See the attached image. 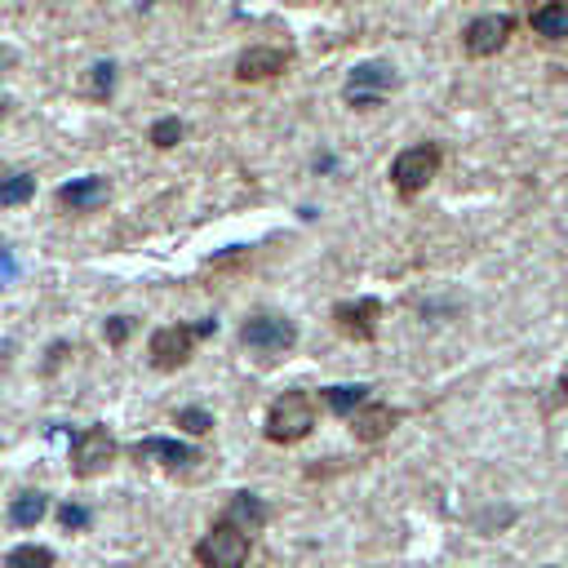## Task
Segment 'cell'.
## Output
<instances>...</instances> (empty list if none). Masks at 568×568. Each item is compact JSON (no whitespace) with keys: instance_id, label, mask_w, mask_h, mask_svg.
<instances>
[{"instance_id":"14","label":"cell","mask_w":568,"mask_h":568,"mask_svg":"<svg viewBox=\"0 0 568 568\" xmlns=\"http://www.w3.org/2000/svg\"><path fill=\"white\" fill-rule=\"evenodd\" d=\"M222 524H231V528H240L248 537V532H257L266 524V501L257 493H231V501L222 510Z\"/></svg>"},{"instance_id":"1","label":"cell","mask_w":568,"mask_h":568,"mask_svg":"<svg viewBox=\"0 0 568 568\" xmlns=\"http://www.w3.org/2000/svg\"><path fill=\"white\" fill-rule=\"evenodd\" d=\"M311 426H315V404H311V395H306V390H284L280 399H271L262 430H266L271 444H297V439L311 435Z\"/></svg>"},{"instance_id":"8","label":"cell","mask_w":568,"mask_h":568,"mask_svg":"<svg viewBox=\"0 0 568 568\" xmlns=\"http://www.w3.org/2000/svg\"><path fill=\"white\" fill-rule=\"evenodd\" d=\"M510 31H515L510 13H479V18L466 22V31H462V49H466L470 58H493L497 49H506Z\"/></svg>"},{"instance_id":"11","label":"cell","mask_w":568,"mask_h":568,"mask_svg":"<svg viewBox=\"0 0 568 568\" xmlns=\"http://www.w3.org/2000/svg\"><path fill=\"white\" fill-rule=\"evenodd\" d=\"M288 67V49H275V44H248L240 58H235V80L244 84H257V80H271Z\"/></svg>"},{"instance_id":"10","label":"cell","mask_w":568,"mask_h":568,"mask_svg":"<svg viewBox=\"0 0 568 568\" xmlns=\"http://www.w3.org/2000/svg\"><path fill=\"white\" fill-rule=\"evenodd\" d=\"M129 453H133V462H151V466H164V470H191L195 462H204L200 448L178 444V439H164V435H146V439H138Z\"/></svg>"},{"instance_id":"19","label":"cell","mask_w":568,"mask_h":568,"mask_svg":"<svg viewBox=\"0 0 568 568\" xmlns=\"http://www.w3.org/2000/svg\"><path fill=\"white\" fill-rule=\"evenodd\" d=\"M115 75H120V71H115V62H111V58L93 62V67H89V80H84V93H89L93 102H106V98H111V89H115Z\"/></svg>"},{"instance_id":"21","label":"cell","mask_w":568,"mask_h":568,"mask_svg":"<svg viewBox=\"0 0 568 568\" xmlns=\"http://www.w3.org/2000/svg\"><path fill=\"white\" fill-rule=\"evenodd\" d=\"M173 426L186 430V435H209L213 430V413L209 408H178L173 413Z\"/></svg>"},{"instance_id":"13","label":"cell","mask_w":568,"mask_h":568,"mask_svg":"<svg viewBox=\"0 0 568 568\" xmlns=\"http://www.w3.org/2000/svg\"><path fill=\"white\" fill-rule=\"evenodd\" d=\"M346 422H351V435H355L359 444H377V439H386V435L395 430L399 413H395L390 404H373V399H368V404H359Z\"/></svg>"},{"instance_id":"15","label":"cell","mask_w":568,"mask_h":568,"mask_svg":"<svg viewBox=\"0 0 568 568\" xmlns=\"http://www.w3.org/2000/svg\"><path fill=\"white\" fill-rule=\"evenodd\" d=\"M528 27L541 40H568V0H546L528 13Z\"/></svg>"},{"instance_id":"24","label":"cell","mask_w":568,"mask_h":568,"mask_svg":"<svg viewBox=\"0 0 568 568\" xmlns=\"http://www.w3.org/2000/svg\"><path fill=\"white\" fill-rule=\"evenodd\" d=\"M58 519H62V528H89V510L84 506H75V501H67V506H58Z\"/></svg>"},{"instance_id":"25","label":"cell","mask_w":568,"mask_h":568,"mask_svg":"<svg viewBox=\"0 0 568 568\" xmlns=\"http://www.w3.org/2000/svg\"><path fill=\"white\" fill-rule=\"evenodd\" d=\"M62 355H67V342H53V346H49V359H44V373H53V368L62 364Z\"/></svg>"},{"instance_id":"5","label":"cell","mask_w":568,"mask_h":568,"mask_svg":"<svg viewBox=\"0 0 568 568\" xmlns=\"http://www.w3.org/2000/svg\"><path fill=\"white\" fill-rule=\"evenodd\" d=\"M115 453H120L115 435L106 426H89V430H80L71 439V475L75 479H93L115 462Z\"/></svg>"},{"instance_id":"6","label":"cell","mask_w":568,"mask_h":568,"mask_svg":"<svg viewBox=\"0 0 568 568\" xmlns=\"http://www.w3.org/2000/svg\"><path fill=\"white\" fill-rule=\"evenodd\" d=\"M204 337V328L195 324H164V328H155L151 333V368H160V373H173V368H182L191 355H195V342Z\"/></svg>"},{"instance_id":"20","label":"cell","mask_w":568,"mask_h":568,"mask_svg":"<svg viewBox=\"0 0 568 568\" xmlns=\"http://www.w3.org/2000/svg\"><path fill=\"white\" fill-rule=\"evenodd\" d=\"M4 568H53V550L49 546H18L4 555Z\"/></svg>"},{"instance_id":"23","label":"cell","mask_w":568,"mask_h":568,"mask_svg":"<svg viewBox=\"0 0 568 568\" xmlns=\"http://www.w3.org/2000/svg\"><path fill=\"white\" fill-rule=\"evenodd\" d=\"M129 333H133V315H111V320L102 324V337H106L111 346H124Z\"/></svg>"},{"instance_id":"3","label":"cell","mask_w":568,"mask_h":568,"mask_svg":"<svg viewBox=\"0 0 568 568\" xmlns=\"http://www.w3.org/2000/svg\"><path fill=\"white\" fill-rule=\"evenodd\" d=\"M195 564L200 568H244L248 564V537L231 524H213L200 541H195Z\"/></svg>"},{"instance_id":"4","label":"cell","mask_w":568,"mask_h":568,"mask_svg":"<svg viewBox=\"0 0 568 568\" xmlns=\"http://www.w3.org/2000/svg\"><path fill=\"white\" fill-rule=\"evenodd\" d=\"M240 342L257 355H284V351L297 346V324L288 315H266L262 311V315H248L240 324Z\"/></svg>"},{"instance_id":"16","label":"cell","mask_w":568,"mask_h":568,"mask_svg":"<svg viewBox=\"0 0 568 568\" xmlns=\"http://www.w3.org/2000/svg\"><path fill=\"white\" fill-rule=\"evenodd\" d=\"M44 510H49V497H44L40 488H22V493L9 501V524H13V528H36V524L44 519Z\"/></svg>"},{"instance_id":"27","label":"cell","mask_w":568,"mask_h":568,"mask_svg":"<svg viewBox=\"0 0 568 568\" xmlns=\"http://www.w3.org/2000/svg\"><path fill=\"white\" fill-rule=\"evenodd\" d=\"M4 111H9V98H0V120H4Z\"/></svg>"},{"instance_id":"2","label":"cell","mask_w":568,"mask_h":568,"mask_svg":"<svg viewBox=\"0 0 568 568\" xmlns=\"http://www.w3.org/2000/svg\"><path fill=\"white\" fill-rule=\"evenodd\" d=\"M439 173V146L435 142H413V146H404L395 160H390V186L404 195V200H413L417 191H426V182Z\"/></svg>"},{"instance_id":"7","label":"cell","mask_w":568,"mask_h":568,"mask_svg":"<svg viewBox=\"0 0 568 568\" xmlns=\"http://www.w3.org/2000/svg\"><path fill=\"white\" fill-rule=\"evenodd\" d=\"M390 89H395V67H390V62H359V67L346 75L342 98H346L351 106L368 111V106H377Z\"/></svg>"},{"instance_id":"26","label":"cell","mask_w":568,"mask_h":568,"mask_svg":"<svg viewBox=\"0 0 568 568\" xmlns=\"http://www.w3.org/2000/svg\"><path fill=\"white\" fill-rule=\"evenodd\" d=\"M13 62H18V58H13V53H9V49H0V75H4V71H9V67H13Z\"/></svg>"},{"instance_id":"18","label":"cell","mask_w":568,"mask_h":568,"mask_svg":"<svg viewBox=\"0 0 568 568\" xmlns=\"http://www.w3.org/2000/svg\"><path fill=\"white\" fill-rule=\"evenodd\" d=\"M31 195H36V178H31V173H22V169L0 173V209H18V204H27Z\"/></svg>"},{"instance_id":"22","label":"cell","mask_w":568,"mask_h":568,"mask_svg":"<svg viewBox=\"0 0 568 568\" xmlns=\"http://www.w3.org/2000/svg\"><path fill=\"white\" fill-rule=\"evenodd\" d=\"M178 142H182V120H178V115H164V120L151 124V146L169 151V146H178Z\"/></svg>"},{"instance_id":"12","label":"cell","mask_w":568,"mask_h":568,"mask_svg":"<svg viewBox=\"0 0 568 568\" xmlns=\"http://www.w3.org/2000/svg\"><path fill=\"white\" fill-rule=\"evenodd\" d=\"M106 195H111V186H106V178H98V173L71 178V182L58 186V204H62L67 213H93V209L106 204Z\"/></svg>"},{"instance_id":"17","label":"cell","mask_w":568,"mask_h":568,"mask_svg":"<svg viewBox=\"0 0 568 568\" xmlns=\"http://www.w3.org/2000/svg\"><path fill=\"white\" fill-rule=\"evenodd\" d=\"M320 399H324V408L328 413H337V417H351L359 404H368V386H328V390H320Z\"/></svg>"},{"instance_id":"9","label":"cell","mask_w":568,"mask_h":568,"mask_svg":"<svg viewBox=\"0 0 568 568\" xmlns=\"http://www.w3.org/2000/svg\"><path fill=\"white\" fill-rule=\"evenodd\" d=\"M377 320H382V302L377 297H355V302H337L333 306V324L351 342H373L377 337Z\"/></svg>"}]
</instances>
